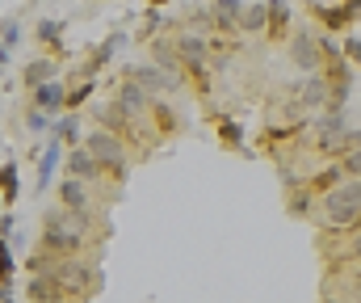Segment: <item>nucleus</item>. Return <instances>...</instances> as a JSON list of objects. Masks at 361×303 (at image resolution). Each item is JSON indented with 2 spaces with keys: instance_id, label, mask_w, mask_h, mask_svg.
<instances>
[{
  "instance_id": "obj_1",
  "label": "nucleus",
  "mask_w": 361,
  "mask_h": 303,
  "mask_svg": "<svg viewBox=\"0 0 361 303\" xmlns=\"http://www.w3.org/2000/svg\"><path fill=\"white\" fill-rule=\"evenodd\" d=\"M89 219L92 215H76V210H47L42 219V249L51 257H76L89 240Z\"/></svg>"
},
{
  "instance_id": "obj_2",
  "label": "nucleus",
  "mask_w": 361,
  "mask_h": 303,
  "mask_svg": "<svg viewBox=\"0 0 361 303\" xmlns=\"http://www.w3.org/2000/svg\"><path fill=\"white\" fill-rule=\"evenodd\" d=\"M361 215V177L345 182V186H332L324 194V223L332 232H345V227H357Z\"/></svg>"
},
{
  "instance_id": "obj_3",
  "label": "nucleus",
  "mask_w": 361,
  "mask_h": 303,
  "mask_svg": "<svg viewBox=\"0 0 361 303\" xmlns=\"http://www.w3.org/2000/svg\"><path fill=\"white\" fill-rule=\"evenodd\" d=\"M85 152H92L101 165H105V173L109 177H126V143L114 135V131H105V126H92L89 135H85Z\"/></svg>"
},
{
  "instance_id": "obj_4",
  "label": "nucleus",
  "mask_w": 361,
  "mask_h": 303,
  "mask_svg": "<svg viewBox=\"0 0 361 303\" xmlns=\"http://www.w3.org/2000/svg\"><path fill=\"white\" fill-rule=\"evenodd\" d=\"M72 299H89L92 295V270L80 261V257H51V270H47Z\"/></svg>"
},
{
  "instance_id": "obj_5",
  "label": "nucleus",
  "mask_w": 361,
  "mask_h": 303,
  "mask_svg": "<svg viewBox=\"0 0 361 303\" xmlns=\"http://www.w3.org/2000/svg\"><path fill=\"white\" fill-rule=\"evenodd\" d=\"M126 76H130L135 85H143L152 97L180 89V72H169V68H160L156 59H152V64H130V68H126Z\"/></svg>"
},
{
  "instance_id": "obj_6",
  "label": "nucleus",
  "mask_w": 361,
  "mask_h": 303,
  "mask_svg": "<svg viewBox=\"0 0 361 303\" xmlns=\"http://www.w3.org/2000/svg\"><path fill=\"white\" fill-rule=\"evenodd\" d=\"M290 64L298 68V72H319V64H324V47H319V38L311 34V30H294L290 34Z\"/></svg>"
},
{
  "instance_id": "obj_7",
  "label": "nucleus",
  "mask_w": 361,
  "mask_h": 303,
  "mask_svg": "<svg viewBox=\"0 0 361 303\" xmlns=\"http://www.w3.org/2000/svg\"><path fill=\"white\" fill-rule=\"evenodd\" d=\"M114 105L126 109L130 118H143V114H152V93H147L143 85H135L130 76H122V85H118V93H114Z\"/></svg>"
},
{
  "instance_id": "obj_8",
  "label": "nucleus",
  "mask_w": 361,
  "mask_h": 303,
  "mask_svg": "<svg viewBox=\"0 0 361 303\" xmlns=\"http://www.w3.org/2000/svg\"><path fill=\"white\" fill-rule=\"evenodd\" d=\"M63 165H68V177H80V182H89V186H97V182L105 177V165H101L92 152H85V148H68Z\"/></svg>"
},
{
  "instance_id": "obj_9",
  "label": "nucleus",
  "mask_w": 361,
  "mask_h": 303,
  "mask_svg": "<svg viewBox=\"0 0 361 303\" xmlns=\"http://www.w3.org/2000/svg\"><path fill=\"white\" fill-rule=\"evenodd\" d=\"M59 206L76 210V215H92V186L80 177H63L59 182Z\"/></svg>"
},
{
  "instance_id": "obj_10",
  "label": "nucleus",
  "mask_w": 361,
  "mask_h": 303,
  "mask_svg": "<svg viewBox=\"0 0 361 303\" xmlns=\"http://www.w3.org/2000/svg\"><path fill=\"white\" fill-rule=\"evenodd\" d=\"M25 299L30 303H76L51 274H34V278L25 283Z\"/></svg>"
},
{
  "instance_id": "obj_11",
  "label": "nucleus",
  "mask_w": 361,
  "mask_h": 303,
  "mask_svg": "<svg viewBox=\"0 0 361 303\" xmlns=\"http://www.w3.org/2000/svg\"><path fill=\"white\" fill-rule=\"evenodd\" d=\"M126 47H130V34H122V30H118V34H109V38L92 51L89 59H85V76H101V68H105L118 51H126Z\"/></svg>"
},
{
  "instance_id": "obj_12",
  "label": "nucleus",
  "mask_w": 361,
  "mask_h": 303,
  "mask_svg": "<svg viewBox=\"0 0 361 303\" xmlns=\"http://www.w3.org/2000/svg\"><path fill=\"white\" fill-rule=\"evenodd\" d=\"M47 81H59V59H55V55H38V59H30V64L21 68V85H25V89H38V85H47Z\"/></svg>"
},
{
  "instance_id": "obj_13",
  "label": "nucleus",
  "mask_w": 361,
  "mask_h": 303,
  "mask_svg": "<svg viewBox=\"0 0 361 303\" xmlns=\"http://www.w3.org/2000/svg\"><path fill=\"white\" fill-rule=\"evenodd\" d=\"M311 13L319 17L324 30H349L357 21V8H349V4H311Z\"/></svg>"
},
{
  "instance_id": "obj_14",
  "label": "nucleus",
  "mask_w": 361,
  "mask_h": 303,
  "mask_svg": "<svg viewBox=\"0 0 361 303\" xmlns=\"http://www.w3.org/2000/svg\"><path fill=\"white\" fill-rule=\"evenodd\" d=\"M63 156H68V143L51 135V143H47V148H42V156H38V190H47V186H51V177H55V169H59V160H63Z\"/></svg>"
},
{
  "instance_id": "obj_15",
  "label": "nucleus",
  "mask_w": 361,
  "mask_h": 303,
  "mask_svg": "<svg viewBox=\"0 0 361 303\" xmlns=\"http://www.w3.org/2000/svg\"><path fill=\"white\" fill-rule=\"evenodd\" d=\"M63 101H68V89H63L59 81H47V85L30 89V105H38V109H47V114H59Z\"/></svg>"
},
{
  "instance_id": "obj_16",
  "label": "nucleus",
  "mask_w": 361,
  "mask_h": 303,
  "mask_svg": "<svg viewBox=\"0 0 361 303\" xmlns=\"http://www.w3.org/2000/svg\"><path fill=\"white\" fill-rule=\"evenodd\" d=\"M17 198H21V169H17V160H4L0 165V206L13 210Z\"/></svg>"
},
{
  "instance_id": "obj_17",
  "label": "nucleus",
  "mask_w": 361,
  "mask_h": 303,
  "mask_svg": "<svg viewBox=\"0 0 361 303\" xmlns=\"http://www.w3.org/2000/svg\"><path fill=\"white\" fill-rule=\"evenodd\" d=\"M34 38H38L42 47H51V55H63V21L42 17V21L34 25Z\"/></svg>"
},
{
  "instance_id": "obj_18",
  "label": "nucleus",
  "mask_w": 361,
  "mask_h": 303,
  "mask_svg": "<svg viewBox=\"0 0 361 303\" xmlns=\"http://www.w3.org/2000/svg\"><path fill=\"white\" fill-rule=\"evenodd\" d=\"M265 4H269L265 34H269V38H290V4H286V0H265Z\"/></svg>"
},
{
  "instance_id": "obj_19",
  "label": "nucleus",
  "mask_w": 361,
  "mask_h": 303,
  "mask_svg": "<svg viewBox=\"0 0 361 303\" xmlns=\"http://www.w3.org/2000/svg\"><path fill=\"white\" fill-rule=\"evenodd\" d=\"M51 135H55V139H63L68 148H76V143H85V131H80V118H76L72 109H68V114H63V118H59V122L51 126Z\"/></svg>"
},
{
  "instance_id": "obj_20",
  "label": "nucleus",
  "mask_w": 361,
  "mask_h": 303,
  "mask_svg": "<svg viewBox=\"0 0 361 303\" xmlns=\"http://www.w3.org/2000/svg\"><path fill=\"white\" fill-rule=\"evenodd\" d=\"M214 135H219V143H223V148L244 152V126H240L235 118H219V122H214Z\"/></svg>"
},
{
  "instance_id": "obj_21",
  "label": "nucleus",
  "mask_w": 361,
  "mask_h": 303,
  "mask_svg": "<svg viewBox=\"0 0 361 303\" xmlns=\"http://www.w3.org/2000/svg\"><path fill=\"white\" fill-rule=\"evenodd\" d=\"M265 21H269V4H248V8L240 13V30H244V34H261Z\"/></svg>"
},
{
  "instance_id": "obj_22",
  "label": "nucleus",
  "mask_w": 361,
  "mask_h": 303,
  "mask_svg": "<svg viewBox=\"0 0 361 303\" xmlns=\"http://www.w3.org/2000/svg\"><path fill=\"white\" fill-rule=\"evenodd\" d=\"M152 118H156V126L164 131V135H173L180 126V118H177V109L169 105V101H152Z\"/></svg>"
},
{
  "instance_id": "obj_23",
  "label": "nucleus",
  "mask_w": 361,
  "mask_h": 303,
  "mask_svg": "<svg viewBox=\"0 0 361 303\" xmlns=\"http://www.w3.org/2000/svg\"><path fill=\"white\" fill-rule=\"evenodd\" d=\"M92 93H97V76H85L76 89H68V101H63V109H72V114H76V109H80V105L92 97Z\"/></svg>"
},
{
  "instance_id": "obj_24",
  "label": "nucleus",
  "mask_w": 361,
  "mask_h": 303,
  "mask_svg": "<svg viewBox=\"0 0 361 303\" xmlns=\"http://www.w3.org/2000/svg\"><path fill=\"white\" fill-rule=\"evenodd\" d=\"M13 270H17V257H13V244L0 236V283H8L13 278Z\"/></svg>"
},
{
  "instance_id": "obj_25",
  "label": "nucleus",
  "mask_w": 361,
  "mask_h": 303,
  "mask_svg": "<svg viewBox=\"0 0 361 303\" xmlns=\"http://www.w3.org/2000/svg\"><path fill=\"white\" fill-rule=\"evenodd\" d=\"M25 126H30L34 135H42V131L51 126V114H47V109H38V105H30V109H25Z\"/></svg>"
},
{
  "instance_id": "obj_26",
  "label": "nucleus",
  "mask_w": 361,
  "mask_h": 303,
  "mask_svg": "<svg viewBox=\"0 0 361 303\" xmlns=\"http://www.w3.org/2000/svg\"><path fill=\"white\" fill-rule=\"evenodd\" d=\"M341 169H345L349 177H361V139L349 148V152H345V156H341Z\"/></svg>"
},
{
  "instance_id": "obj_27",
  "label": "nucleus",
  "mask_w": 361,
  "mask_h": 303,
  "mask_svg": "<svg viewBox=\"0 0 361 303\" xmlns=\"http://www.w3.org/2000/svg\"><path fill=\"white\" fill-rule=\"evenodd\" d=\"M164 21H169V17H164L160 8H152V13L143 17V38H156V30H164Z\"/></svg>"
},
{
  "instance_id": "obj_28",
  "label": "nucleus",
  "mask_w": 361,
  "mask_h": 303,
  "mask_svg": "<svg viewBox=\"0 0 361 303\" xmlns=\"http://www.w3.org/2000/svg\"><path fill=\"white\" fill-rule=\"evenodd\" d=\"M0 42H4V47H17V42H21V25H17V21H4V25H0Z\"/></svg>"
},
{
  "instance_id": "obj_29",
  "label": "nucleus",
  "mask_w": 361,
  "mask_h": 303,
  "mask_svg": "<svg viewBox=\"0 0 361 303\" xmlns=\"http://www.w3.org/2000/svg\"><path fill=\"white\" fill-rule=\"evenodd\" d=\"M345 59L361 68V38H357V34H349V38H345Z\"/></svg>"
},
{
  "instance_id": "obj_30",
  "label": "nucleus",
  "mask_w": 361,
  "mask_h": 303,
  "mask_svg": "<svg viewBox=\"0 0 361 303\" xmlns=\"http://www.w3.org/2000/svg\"><path fill=\"white\" fill-rule=\"evenodd\" d=\"M13 232H17V219H13V210H4V215H0V236L8 240Z\"/></svg>"
},
{
  "instance_id": "obj_31",
  "label": "nucleus",
  "mask_w": 361,
  "mask_h": 303,
  "mask_svg": "<svg viewBox=\"0 0 361 303\" xmlns=\"http://www.w3.org/2000/svg\"><path fill=\"white\" fill-rule=\"evenodd\" d=\"M8 64H13V47H4V42H0V76L8 72Z\"/></svg>"
},
{
  "instance_id": "obj_32",
  "label": "nucleus",
  "mask_w": 361,
  "mask_h": 303,
  "mask_svg": "<svg viewBox=\"0 0 361 303\" xmlns=\"http://www.w3.org/2000/svg\"><path fill=\"white\" fill-rule=\"evenodd\" d=\"M349 257H353V261H361V227H357V236H353V244H349Z\"/></svg>"
},
{
  "instance_id": "obj_33",
  "label": "nucleus",
  "mask_w": 361,
  "mask_h": 303,
  "mask_svg": "<svg viewBox=\"0 0 361 303\" xmlns=\"http://www.w3.org/2000/svg\"><path fill=\"white\" fill-rule=\"evenodd\" d=\"M4 299H13V287H8V283H0V303Z\"/></svg>"
},
{
  "instance_id": "obj_34",
  "label": "nucleus",
  "mask_w": 361,
  "mask_h": 303,
  "mask_svg": "<svg viewBox=\"0 0 361 303\" xmlns=\"http://www.w3.org/2000/svg\"><path fill=\"white\" fill-rule=\"evenodd\" d=\"M147 4H152V8H164V4H173V0H147Z\"/></svg>"
},
{
  "instance_id": "obj_35",
  "label": "nucleus",
  "mask_w": 361,
  "mask_h": 303,
  "mask_svg": "<svg viewBox=\"0 0 361 303\" xmlns=\"http://www.w3.org/2000/svg\"><path fill=\"white\" fill-rule=\"evenodd\" d=\"M345 4H349V8H357V17H361V0H345Z\"/></svg>"
},
{
  "instance_id": "obj_36",
  "label": "nucleus",
  "mask_w": 361,
  "mask_h": 303,
  "mask_svg": "<svg viewBox=\"0 0 361 303\" xmlns=\"http://www.w3.org/2000/svg\"><path fill=\"white\" fill-rule=\"evenodd\" d=\"M353 287H357V295H361V270H357V274H353Z\"/></svg>"
},
{
  "instance_id": "obj_37",
  "label": "nucleus",
  "mask_w": 361,
  "mask_h": 303,
  "mask_svg": "<svg viewBox=\"0 0 361 303\" xmlns=\"http://www.w3.org/2000/svg\"><path fill=\"white\" fill-rule=\"evenodd\" d=\"M4 303H17V299H4Z\"/></svg>"
},
{
  "instance_id": "obj_38",
  "label": "nucleus",
  "mask_w": 361,
  "mask_h": 303,
  "mask_svg": "<svg viewBox=\"0 0 361 303\" xmlns=\"http://www.w3.org/2000/svg\"><path fill=\"white\" fill-rule=\"evenodd\" d=\"M357 227H361V215H357Z\"/></svg>"
}]
</instances>
